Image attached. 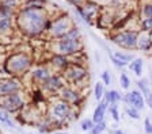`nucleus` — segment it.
<instances>
[{
    "label": "nucleus",
    "instance_id": "obj_1",
    "mask_svg": "<svg viewBox=\"0 0 152 134\" xmlns=\"http://www.w3.org/2000/svg\"><path fill=\"white\" fill-rule=\"evenodd\" d=\"M46 15L42 8H31L26 7L18 15V26L25 34L27 35H38L46 26Z\"/></svg>",
    "mask_w": 152,
    "mask_h": 134
},
{
    "label": "nucleus",
    "instance_id": "obj_2",
    "mask_svg": "<svg viewBox=\"0 0 152 134\" xmlns=\"http://www.w3.org/2000/svg\"><path fill=\"white\" fill-rule=\"evenodd\" d=\"M30 67V58L25 53H15L6 61V70L12 75H20Z\"/></svg>",
    "mask_w": 152,
    "mask_h": 134
},
{
    "label": "nucleus",
    "instance_id": "obj_3",
    "mask_svg": "<svg viewBox=\"0 0 152 134\" xmlns=\"http://www.w3.org/2000/svg\"><path fill=\"white\" fill-rule=\"evenodd\" d=\"M114 43L120 45L122 48H134L137 45V33L136 31H124L117 34L113 38Z\"/></svg>",
    "mask_w": 152,
    "mask_h": 134
},
{
    "label": "nucleus",
    "instance_id": "obj_4",
    "mask_svg": "<svg viewBox=\"0 0 152 134\" xmlns=\"http://www.w3.org/2000/svg\"><path fill=\"white\" fill-rule=\"evenodd\" d=\"M77 50H79V41L77 39L60 38V41L57 42V51L61 56L73 54Z\"/></svg>",
    "mask_w": 152,
    "mask_h": 134
},
{
    "label": "nucleus",
    "instance_id": "obj_5",
    "mask_svg": "<svg viewBox=\"0 0 152 134\" xmlns=\"http://www.w3.org/2000/svg\"><path fill=\"white\" fill-rule=\"evenodd\" d=\"M23 106V100L20 98L18 92L16 93H11V95H7L4 98H1V107L4 110L10 112H14L16 110H19Z\"/></svg>",
    "mask_w": 152,
    "mask_h": 134
},
{
    "label": "nucleus",
    "instance_id": "obj_6",
    "mask_svg": "<svg viewBox=\"0 0 152 134\" xmlns=\"http://www.w3.org/2000/svg\"><path fill=\"white\" fill-rule=\"evenodd\" d=\"M20 89V83L15 79L0 80V99L11 93H16Z\"/></svg>",
    "mask_w": 152,
    "mask_h": 134
},
{
    "label": "nucleus",
    "instance_id": "obj_7",
    "mask_svg": "<svg viewBox=\"0 0 152 134\" xmlns=\"http://www.w3.org/2000/svg\"><path fill=\"white\" fill-rule=\"evenodd\" d=\"M50 33L54 37H58L61 38L63 35H65L66 33L69 31V22L66 18H58L57 20H54L50 26Z\"/></svg>",
    "mask_w": 152,
    "mask_h": 134
},
{
    "label": "nucleus",
    "instance_id": "obj_8",
    "mask_svg": "<svg viewBox=\"0 0 152 134\" xmlns=\"http://www.w3.org/2000/svg\"><path fill=\"white\" fill-rule=\"evenodd\" d=\"M86 69L83 67H80V65H76V64H71L69 67L65 68V76L68 77L69 80H72V81H79V80H82L83 77L86 76Z\"/></svg>",
    "mask_w": 152,
    "mask_h": 134
},
{
    "label": "nucleus",
    "instance_id": "obj_9",
    "mask_svg": "<svg viewBox=\"0 0 152 134\" xmlns=\"http://www.w3.org/2000/svg\"><path fill=\"white\" fill-rule=\"evenodd\" d=\"M125 99L129 103L130 107H134L137 110L144 107V96H142V93L140 91H132L130 93H128Z\"/></svg>",
    "mask_w": 152,
    "mask_h": 134
},
{
    "label": "nucleus",
    "instance_id": "obj_10",
    "mask_svg": "<svg viewBox=\"0 0 152 134\" xmlns=\"http://www.w3.org/2000/svg\"><path fill=\"white\" fill-rule=\"evenodd\" d=\"M63 87H64L63 80H61L58 76H56V75H54V76H50L44 83V88L46 89V91H49V92H54L57 89H61Z\"/></svg>",
    "mask_w": 152,
    "mask_h": 134
},
{
    "label": "nucleus",
    "instance_id": "obj_11",
    "mask_svg": "<svg viewBox=\"0 0 152 134\" xmlns=\"http://www.w3.org/2000/svg\"><path fill=\"white\" fill-rule=\"evenodd\" d=\"M53 114L57 118H65L66 115L69 114V106L66 102H57L56 104H53Z\"/></svg>",
    "mask_w": 152,
    "mask_h": 134
},
{
    "label": "nucleus",
    "instance_id": "obj_12",
    "mask_svg": "<svg viewBox=\"0 0 152 134\" xmlns=\"http://www.w3.org/2000/svg\"><path fill=\"white\" fill-rule=\"evenodd\" d=\"M106 107H107V103L106 102H102L98 104V107H96L94 111V115H92V122H94V123H99V122L103 121Z\"/></svg>",
    "mask_w": 152,
    "mask_h": 134
},
{
    "label": "nucleus",
    "instance_id": "obj_13",
    "mask_svg": "<svg viewBox=\"0 0 152 134\" xmlns=\"http://www.w3.org/2000/svg\"><path fill=\"white\" fill-rule=\"evenodd\" d=\"M61 98L64 99V102H76V100L79 99V93L71 88H63Z\"/></svg>",
    "mask_w": 152,
    "mask_h": 134
},
{
    "label": "nucleus",
    "instance_id": "obj_14",
    "mask_svg": "<svg viewBox=\"0 0 152 134\" xmlns=\"http://www.w3.org/2000/svg\"><path fill=\"white\" fill-rule=\"evenodd\" d=\"M33 77L35 80H39V81L45 83L50 77V75H49V70L45 69V68H37L35 70H33Z\"/></svg>",
    "mask_w": 152,
    "mask_h": 134
},
{
    "label": "nucleus",
    "instance_id": "obj_15",
    "mask_svg": "<svg viewBox=\"0 0 152 134\" xmlns=\"http://www.w3.org/2000/svg\"><path fill=\"white\" fill-rule=\"evenodd\" d=\"M104 95H106V100H104V102L110 103V104H117V102H120L121 100V95L117 92V91H114V89H111V91L106 92Z\"/></svg>",
    "mask_w": 152,
    "mask_h": 134
},
{
    "label": "nucleus",
    "instance_id": "obj_16",
    "mask_svg": "<svg viewBox=\"0 0 152 134\" xmlns=\"http://www.w3.org/2000/svg\"><path fill=\"white\" fill-rule=\"evenodd\" d=\"M129 69L133 70L136 76H140V75H141V70H142V60L141 58H136L134 61H132L129 65Z\"/></svg>",
    "mask_w": 152,
    "mask_h": 134
},
{
    "label": "nucleus",
    "instance_id": "obj_17",
    "mask_svg": "<svg viewBox=\"0 0 152 134\" xmlns=\"http://www.w3.org/2000/svg\"><path fill=\"white\" fill-rule=\"evenodd\" d=\"M53 61V65L58 68H66L68 67V61H66L65 56H61V54H54V57L52 58Z\"/></svg>",
    "mask_w": 152,
    "mask_h": 134
},
{
    "label": "nucleus",
    "instance_id": "obj_18",
    "mask_svg": "<svg viewBox=\"0 0 152 134\" xmlns=\"http://www.w3.org/2000/svg\"><path fill=\"white\" fill-rule=\"evenodd\" d=\"M113 56L117 58V60L122 61V62H126V64L129 62V61L133 60V56L132 54H125V53H122V51H115Z\"/></svg>",
    "mask_w": 152,
    "mask_h": 134
},
{
    "label": "nucleus",
    "instance_id": "obj_19",
    "mask_svg": "<svg viewBox=\"0 0 152 134\" xmlns=\"http://www.w3.org/2000/svg\"><path fill=\"white\" fill-rule=\"evenodd\" d=\"M94 95H95V99H96V100H101L102 98H103L104 91H103V84H102V83H96V84H95Z\"/></svg>",
    "mask_w": 152,
    "mask_h": 134
},
{
    "label": "nucleus",
    "instance_id": "obj_20",
    "mask_svg": "<svg viewBox=\"0 0 152 134\" xmlns=\"http://www.w3.org/2000/svg\"><path fill=\"white\" fill-rule=\"evenodd\" d=\"M0 122H1V123H4V125H7V126H10V127H14V123L11 122L8 114H7V112H4L1 109H0Z\"/></svg>",
    "mask_w": 152,
    "mask_h": 134
},
{
    "label": "nucleus",
    "instance_id": "obj_21",
    "mask_svg": "<svg viewBox=\"0 0 152 134\" xmlns=\"http://www.w3.org/2000/svg\"><path fill=\"white\" fill-rule=\"evenodd\" d=\"M137 85H139V88L141 89V93H142L144 96H147L149 92H151V91H149V88H148V84H147V80H144V79L139 80Z\"/></svg>",
    "mask_w": 152,
    "mask_h": 134
},
{
    "label": "nucleus",
    "instance_id": "obj_22",
    "mask_svg": "<svg viewBox=\"0 0 152 134\" xmlns=\"http://www.w3.org/2000/svg\"><path fill=\"white\" fill-rule=\"evenodd\" d=\"M104 129H106V123H104L103 121L99 122V123H95L94 127L91 129V134H101Z\"/></svg>",
    "mask_w": 152,
    "mask_h": 134
},
{
    "label": "nucleus",
    "instance_id": "obj_23",
    "mask_svg": "<svg viewBox=\"0 0 152 134\" xmlns=\"http://www.w3.org/2000/svg\"><path fill=\"white\" fill-rule=\"evenodd\" d=\"M120 84H121V87H122L124 89H128V88H129L130 80H129V77L126 76V73H121V76H120Z\"/></svg>",
    "mask_w": 152,
    "mask_h": 134
},
{
    "label": "nucleus",
    "instance_id": "obj_24",
    "mask_svg": "<svg viewBox=\"0 0 152 134\" xmlns=\"http://www.w3.org/2000/svg\"><path fill=\"white\" fill-rule=\"evenodd\" d=\"M126 114L129 115L130 118H133V119H139L140 118V112H139V110L137 109H134V107H126Z\"/></svg>",
    "mask_w": 152,
    "mask_h": 134
},
{
    "label": "nucleus",
    "instance_id": "obj_25",
    "mask_svg": "<svg viewBox=\"0 0 152 134\" xmlns=\"http://www.w3.org/2000/svg\"><path fill=\"white\" fill-rule=\"evenodd\" d=\"M80 127H82V130H84V131L91 130V129L94 127V122H92V119H84V121H82Z\"/></svg>",
    "mask_w": 152,
    "mask_h": 134
},
{
    "label": "nucleus",
    "instance_id": "obj_26",
    "mask_svg": "<svg viewBox=\"0 0 152 134\" xmlns=\"http://www.w3.org/2000/svg\"><path fill=\"white\" fill-rule=\"evenodd\" d=\"M10 25H11V20H10L8 16H3V18H0V30L8 29Z\"/></svg>",
    "mask_w": 152,
    "mask_h": 134
},
{
    "label": "nucleus",
    "instance_id": "obj_27",
    "mask_svg": "<svg viewBox=\"0 0 152 134\" xmlns=\"http://www.w3.org/2000/svg\"><path fill=\"white\" fill-rule=\"evenodd\" d=\"M137 45H139V48L140 49H148L149 48V41L147 38H140V39H137Z\"/></svg>",
    "mask_w": 152,
    "mask_h": 134
},
{
    "label": "nucleus",
    "instance_id": "obj_28",
    "mask_svg": "<svg viewBox=\"0 0 152 134\" xmlns=\"http://www.w3.org/2000/svg\"><path fill=\"white\" fill-rule=\"evenodd\" d=\"M110 112H111V117H113L114 121H115V122L120 121V114H118L117 106H115V104H111V107H110Z\"/></svg>",
    "mask_w": 152,
    "mask_h": 134
},
{
    "label": "nucleus",
    "instance_id": "obj_29",
    "mask_svg": "<svg viewBox=\"0 0 152 134\" xmlns=\"http://www.w3.org/2000/svg\"><path fill=\"white\" fill-rule=\"evenodd\" d=\"M102 81H103V84H106V85H110L111 84V77H110L109 70H103V73H102Z\"/></svg>",
    "mask_w": 152,
    "mask_h": 134
},
{
    "label": "nucleus",
    "instance_id": "obj_30",
    "mask_svg": "<svg viewBox=\"0 0 152 134\" xmlns=\"http://www.w3.org/2000/svg\"><path fill=\"white\" fill-rule=\"evenodd\" d=\"M141 26H142V29L144 30H152V18H147V19H144L141 22Z\"/></svg>",
    "mask_w": 152,
    "mask_h": 134
},
{
    "label": "nucleus",
    "instance_id": "obj_31",
    "mask_svg": "<svg viewBox=\"0 0 152 134\" xmlns=\"http://www.w3.org/2000/svg\"><path fill=\"white\" fill-rule=\"evenodd\" d=\"M142 12L147 18H152V4H147L144 8H142Z\"/></svg>",
    "mask_w": 152,
    "mask_h": 134
},
{
    "label": "nucleus",
    "instance_id": "obj_32",
    "mask_svg": "<svg viewBox=\"0 0 152 134\" xmlns=\"http://www.w3.org/2000/svg\"><path fill=\"white\" fill-rule=\"evenodd\" d=\"M111 61H113V62H114V65H115V67H121V68H122V67H125V65H128L126 62H122V61L117 60V58L114 57L113 54H111Z\"/></svg>",
    "mask_w": 152,
    "mask_h": 134
},
{
    "label": "nucleus",
    "instance_id": "obj_33",
    "mask_svg": "<svg viewBox=\"0 0 152 134\" xmlns=\"http://www.w3.org/2000/svg\"><path fill=\"white\" fill-rule=\"evenodd\" d=\"M144 125H145V131H147V134H152V123H151V121H149L148 118L145 119Z\"/></svg>",
    "mask_w": 152,
    "mask_h": 134
},
{
    "label": "nucleus",
    "instance_id": "obj_34",
    "mask_svg": "<svg viewBox=\"0 0 152 134\" xmlns=\"http://www.w3.org/2000/svg\"><path fill=\"white\" fill-rule=\"evenodd\" d=\"M145 100H147V103H148V106L152 109V92H149L148 95L145 96Z\"/></svg>",
    "mask_w": 152,
    "mask_h": 134
},
{
    "label": "nucleus",
    "instance_id": "obj_35",
    "mask_svg": "<svg viewBox=\"0 0 152 134\" xmlns=\"http://www.w3.org/2000/svg\"><path fill=\"white\" fill-rule=\"evenodd\" d=\"M69 3H72L73 6H76V7H79V3H80V0H68Z\"/></svg>",
    "mask_w": 152,
    "mask_h": 134
},
{
    "label": "nucleus",
    "instance_id": "obj_36",
    "mask_svg": "<svg viewBox=\"0 0 152 134\" xmlns=\"http://www.w3.org/2000/svg\"><path fill=\"white\" fill-rule=\"evenodd\" d=\"M115 134H124V133L121 130H117V131H115Z\"/></svg>",
    "mask_w": 152,
    "mask_h": 134
},
{
    "label": "nucleus",
    "instance_id": "obj_37",
    "mask_svg": "<svg viewBox=\"0 0 152 134\" xmlns=\"http://www.w3.org/2000/svg\"><path fill=\"white\" fill-rule=\"evenodd\" d=\"M54 134H66V133H63V131H60V133H54Z\"/></svg>",
    "mask_w": 152,
    "mask_h": 134
},
{
    "label": "nucleus",
    "instance_id": "obj_38",
    "mask_svg": "<svg viewBox=\"0 0 152 134\" xmlns=\"http://www.w3.org/2000/svg\"><path fill=\"white\" fill-rule=\"evenodd\" d=\"M151 81H152V70H151Z\"/></svg>",
    "mask_w": 152,
    "mask_h": 134
},
{
    "label": "nucleus",
    "instance_id": "obj_39",
    "mask_svg": "<svg viewBox=\"0 0 152 134\" xmlns=\"http://www.w3.org/2000/svg\"><path fill=\"white\" fill-rule=\"evenodd\" d=\"M0 50H1V46H0Z\"/></svg>",
    "mask_w": 152,
    "mask_h": 134
}]
</instances>
